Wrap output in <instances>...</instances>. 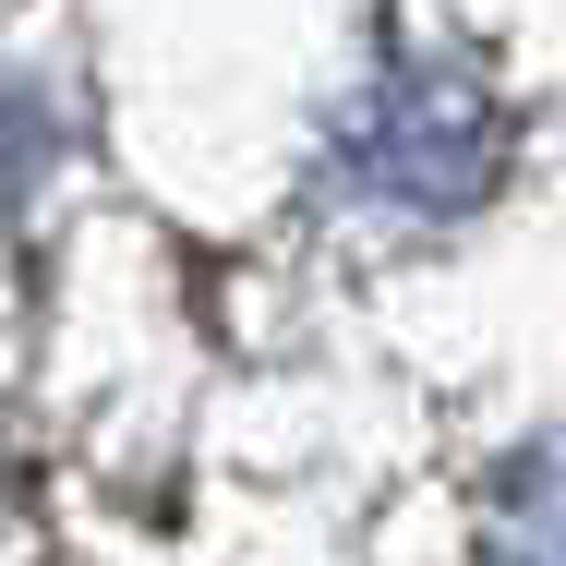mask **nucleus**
<instances>
[{
	"mask_svg": "<svg viewBox=\"0 0 566 566\" xmlns=\"http://www.w3.org/2000/svg\"><path fill=\"white\" fill-rule=\"evenodd\" d=\"M482 566H566V434H555V447H531L506 482H494Z\"/></svg>",
	"mask_w": 566,
	"mask_h": 566,
	"instance_id": "nucleus-1",
	"label": "nucleus"
}]
</instances>
